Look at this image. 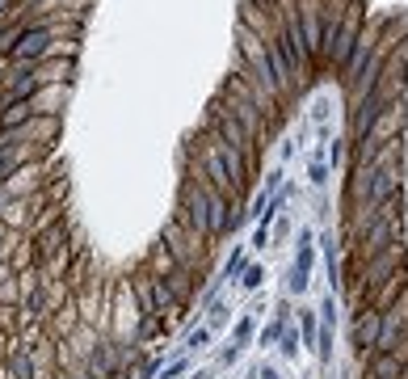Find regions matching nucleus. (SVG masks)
<instances>
[{
  "label": "nucleus",
  "instance_id": "obj_2",
  "mask_svg": "<svg viewBox=\"0 0 408 379\" xmlns=\"http://www.w3.org/2000/svg\"><path fill=\"white\" fill-rule=\"evenodd\" d=\"M312 265H316V236H312V232H299V240H295V261H290V279H286V291H290V295H303V291H308Z\"/></svg>",
  "mask_w": 408,
  "mask_h": 379
},
{
  "label": "nucleus",
  "instance_id": "obj_17",
  "mask_svg": "<svg viewBox=\"0 0 408 379\" xmlns=\"http://www.w3.org/2000/svg\"><path fill=\"white\" fill-rule=\"evenodd\" d=\"M236 358H240V346H236V342H228V346L219 350V367H232Z\"/></svg>",
  "mask_w": 408,
  "mask_h": 379
},
{
  "label": "nucleus",
  "instance_id": "obj_15",
  "mask_svg": "<svg viewBox=\"0 0 408 379\" xmlns=\"http://www.w3.org/2000/svg\"><path fill=\"white\" fill-rule=\"evenodd\" d=\"M185 371H189V358H173V362L160 371V379H181Z\"/></svg>",
  "mask_w": 408,
  "mask_h": 379
},
{
  "label": "nucleus",
  "instance_id": "obj_5",
  "mask_svg": "<svg viewBox=\"0 0 408 379\" xmlns=\"http://www.w3.org/2000/svg\"><path fill=\"white\" fill-rule=\"evenodd\" d=\"M89 375H93V379H118V375H122V350H118L114 342L93 346V354H89Z\"/></svg>",
  "mask_w": 408,
  "mask_h": 379
},
{
  "label": "nucleus",
  "instance_id": "obj_4",
  "mask_svg": "<svg viewBox=\"0 0 408 379\" xmlns=\"http://www.w3.org/2000/svg\"><path fill=\"white\" fill-rule=\"evenodd\" d=\"M408 362L396 354V350H375L362 358V379H404Z\"/></svg>",
  "mask_w": 408,
  "mask_h": 379
},
{
  "label": "nucleus",
  "instance_id": "obj_19",
  "mask_svg": "<svg viewBox=\"0 0 408 379\" xmlns=\"http://www.w3.org/2000/svg\"><path fill=\"white\" fill-rule=\"evenodd\" d=\"M261 379H282V371H274V367H261Z\"/></svg>",
  "mask_w": 408,
  "mask_h": 379
},
{
  "label": "nucleus",
  "instance_id": "obj_10",
  "mask_svg": "<svg viewBox=\"0 0 408 379\" xmlns=\"http://www.w3.org/2000/svg\"><path fill=\"white\" fill-rule=\"evenodd\" d=\"M9 379H34V358H30L26 350H17V354L9 358Z\"/></svg>",
  "mask_w": 408,
  "mask_h": 379
},
{
  "label": "nucleus",
  "instance_id": "obj_1",
  "mask_svg": "<svg viewBox=\"0 0 408 379\" xmlns=\"http://www.w3.org/2000/svg\"><path fill=\"white\" fill-rule=\"evenodd\" d=\"M46 55H50V26H26L9 46V64H34Z\"/></svg>",
  "mask_w": 408,
  "mask_h": 379
},
{
  "label": "nucleus",
  "instance_id": "obj_6",
  "mask_svg": "<svg viewBox=\"0 0 408 379\" xmlns=\"http://www.w3.org/2000/svg\"><path fill=\"white\" fill-rule=\"evenodd\" d=\"M34 118V105L30 101H13V105H5L0 110V135H13L17 127H26Z\"/></svg>",
  "mask_w": 408,
  "mask_h": 379
},
{
  "label": "nucleus",
  "instance_id": "obj_16",
  "mask_svg": "<svg viewBox=\"0 0 408 379\" xmlns=\"http://www.w3.org/2000/svg\"><path fill=\"white\" fill-rule=\"evenodd\" d=\"M345 156H349V139H333V165L337 169L345 165Z\"/></svg>",
  "mask_w": 408,
  "mask_h": 379
},
{
  "label": "nucleus",
  "instance_id": "obj_7",
  "mask_svg": "<svg viewBox=\"0 0 408 379\" xmlns=\"http://www.w3.org/2000/svg\"><path fill=\"white\" fill-rule=\"evenodd\" d=\"M64 240H68V228H64V224H50V228L38 236V257H42V261L55 257V253L64 249Z\"/></svg>",
  "mask_w": 408,
  "mask_h": 379
},
{
  "label": "nucleus",
  "instance_id": "obj_13",
  "mask_svg": "<svg viewBox=\"0 0 408 379\" xmlns=\"http://www.w3.org/2000/svg\"><path fill=\"white\" fill-rule=\"evenodd\" d=\"M299 333L290 329V324H286V329H282V342H278V350H282V358H299Z\"/></svg>",
  "mask_w": 408,
  "mask_h": 379
},
{
  "label": "nucleus",
  "instance_id": "obj_8",
  "mask_svg": "<svg viewBox=\"0 0 408 379\" xmlns=\"http://www.w3.org/2000/svg\"><path fill=\"white\" fill-rule=\"evenodd\" d=\"M316 333H320V316L312 308H303L299 312V342L308 346V350H316Z\"/></svg>",
  "mask_w": 408,
  "mask_h": 379
},
{
  "label": "nucleus",
  "instance_id": "obj_9",
  "mask_svg": "<svg viewBox=\"0 0 408 379\" xmlns=\"http://www.w3.org/2000/svg\"><path fill=\"white\" fill-rule=\"evenodd\" d=\"M257 312H261V308H252L248 316H240V320L232 324V342H236L240 350H244V346L252 342V329H257Z\"/></svg>",
  "mask_w": 408,
  "mask_h": 379
},
{
  "label": "nucleus",
  "instance_id": "obj_11",
  "mask_svg": "<svg viewBox=\"0 0 408 379\" xmlns=\"http://www.w3.org/2000/svg\"><path fill=\"white\" fill-rule=\"evenodd\" d=\"M308 182H312L316 190H320V186L328 182V165H324V156H320V148H316V152L308 156Z\"/></svg>",
  "mask_w": 408,
  "mask_h": 379
},
{
  "label": "nucleus",
  "instance_id": "obj_12",
  "mask_svg": "<svg viewBox=\"0 0 408 379\" xmlns=\"http://www.w3.org/2000/svg\"><path fill=\"white\" fill-rule=\"evenodd\" d=\"M261 283H266V265L248 261V270L240 274V291H261Z\"/></svg>",
  "mask_w": 408,
  "mask_h": 379
},
{
  "label": "nucleus",
  "instance_id": "obj_3",
  "mask_svg": "<svg viewBox=\"0 0 408 379\" xmlns=\"http://www.w3.org/2000/svg\"><path fill=\"white\" fill-rule=\"evenodd\" d=\"M379 329H383V312H353V329H349V342H353V354L367 358L379 350Z\"/></svg>",
  "mask_w": 408,
  "mask_h": 379
},
{
  "label": "nucleus",
  "instance_id": "obj_18",
  "mask_svg": "<svg viewBox=\"0 0 408 379\" xmlns=\"http://www.w3.org/2000/svg\"><path fill=\"white\" fill-rule=\"evenodd\" d=\"M219 324H228V308H223V303L211 308V329H219Z\"/></svg>",
  "mask_w": 408,
  "mask_h": 379
},
{
  "label": "nucleus",
  "instance_id": "obj_14",
  "mask_svg": "<svg viewBox=\"0 0 408 379\" xmlns=\"http://www.w3.org/2000/svg\"><path fill=\"white\" fill-rule=\"evenodd\" d=\"M215 342V329H211V324H207V329H194L189 333V350H207Z\"/></svg>",
  "mask_w": 408,
  "mask_h": 379
}]
</instances>
